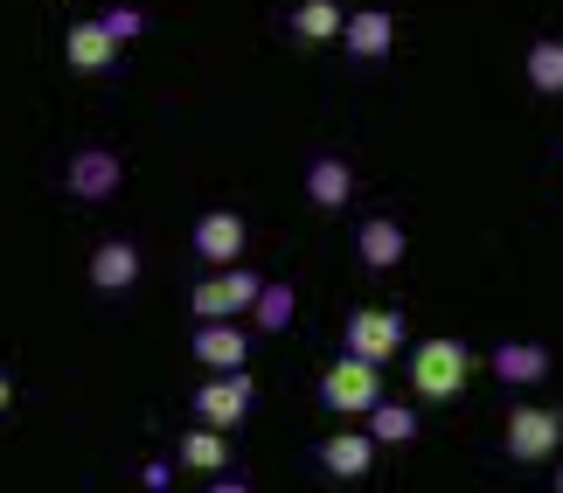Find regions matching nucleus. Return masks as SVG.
<instances>
[{"mask_svg":"<svg viewBox=\"0 0 563 493\" xmlns=\"http://www.w3.org/2000/svg\"><path fill=\"white\" fill-rule=\"evenodd\" d=\"M550 486H556V493H563V466H556V480H550Z\"/></svg>","mask_w":563,"mask_h":493,"instance_id":"nucleus-26","label":"nucleus"},{"mask_svg":"<svg viewBox=\"0 0 563 493\" xmlns=\"http://www.w3.org/2000/svg\"><path fill=\"white\" fill-rule=\"evenodd\" d=\"M341 340H349L341 355H362V361H376V369H383V361L404 355L410 334H404V313H397V306H355L349 327H341Z\"/></svg>","mask_w":563,"mask_h":493,"instance_id":"nucleus-5","label":"nucleus"},{"mask_svg":"<svg viewBox=\"0 0 563 493\" xmlns=\"http://www.w3.org/2000/svg\"><path fill=\"white\" fill-rule=\"evenodd\" d=\"M487 369H494V382H508V390H536L556 361H550L543 340H501V348L487 355Z\"/></svg>","mask_w":563,"mask_h":493,"instance_id":"nucleus-11","label":"nucleus"},{"mask_svg":"<svg viewBox=\"0 0 563 493\" xmlns=\"http://www.w3.org/2000/svg\"><path fill=\"white\" fill-rule=\"evenodd\" d=\"M140 285V244L133 237H104L98 250H91V292H133Z\"/></svg>","mask_w":563,"mask_h":493,"instance_id":"nucleus-13","label":"nucleus"},{"mask_svg":"<svg viewBox=\"0 0 563 493\" xmlns=\"http://www.w3.org/2000/svg\"><path fill=\"white\" fill-rule=\"evenodd\" d=\"M175 459L188 466V473H230V445H223V432H209V424H195V432H181V445H175Z\"/></svg>","mask_w":563,"mask_h":493,"instance_id":"nucleus-18","label":"nucleus"},{"mask_svg":"<svg viewBox=\"0 0 563 493\" xmlns=\"http://www.w3.org/2000/svg\"><path fill=\"white\" fill-rule=\"evenodd\" d=\"M63 188H70L77 202H112L119 188H125V160L112 154V146H77L70 154V167H63Z\"/></svg>","mask_w":563,"mask_h":493,"instance_id":"nucleus-7","label":"nucleus"},{"mask_svg":"<svg viewBox=\"0 0 563 493\" xmlns=\"http://www.w3.org/2000/svg\"><path fill=\"white\" fill-rule=\"evenodd\" d=\"M501 445H508V459H522V466H543L563 452V411H543V403H515L508 424H501Z\"/></svg>","mask_w":563,"mask_h":493,"instance_id":"nucleus-4","label":"nucleus"},{"mask_svg":"<svg viewBox=\"0 0 563 493\" xmlns=\"http://www.w3.org/2000/svg\"><path fill=\"white\" fill-rule=\"evenodd\" d=\"M320 403H328L334 417H369L376 403H383V369L376 361H362V355H341L320 369Z\"/></svg>","mask_w":563,"mask_h":493,"instance_id":"nucleus-2","label":"nucleus"},{"mask_svg":"<svg viewBox=\"0 0 563 493\" xmlns=\"http://www.w3.org/2000/svg\"><path fill=\"white\" fill-rule=\"evenodd\" d=\"M257 292H265V278H257L251 265H230V271H209L202 285L188 292V313L195 320H251Z\"/></svg>","mask_w":563,"mask_h":493,"instance_id":"nucleus-3","label":"nucleus"},{"mask_svg":"<svg viewBox=\"0 0 563 493\" xmlns=\"http://www.w3.org/2000/svg\"><path fill=\"white\" fill-rule=\"evenodd\" d=\"M473 382V348L452 334H431L410 348V390H418L424 403H452Z\"/></svg>","mask_w":563,"mask_h":493,"instance_id":"nucleus-1","label":"nucleus"},{"mask_svg":"<svg viewBox=\"0 0 563 493\" xmlns=\"http://www.w3.org/2000/svg\"><path fill=\"white\" fill-rule=\"evenodd\" d=\"M292 306H299V292L286 285V278H265V292H257V306H251V327L257 334H286L292 327Z\"/></svg>","mask_w":563,"mask_h":493,"instance_id":"nucleus-20","label":"nucleus"},{"mask_svg":"<svg viewBox=\"0 0 563 493\" xmlns=\"http://www.w3.org/2000/svg\"><path fill=\"white\" fill-rule=\"evenodd\" d=\"M209 493H251V480H244V473H216Z\"/></svg>","mask_w":563,"mask_h":493,"instance_id":"nucleus-24","label":"nucleus"},{"mask_svg":"<svg viewBox=\"0 0 563 493\" xmlns=\"http://www.w3.org/2000/svg\"><path fill=\"white\" fill-rule=\"evenodd\" d=\"M320 473L328 480H369L376 473V438L355 432V424L349 432H328L320 438Z\"/></svg>","mask_w":563,"mask_h":493,"instance_id":"nucleus-10","label":"nucleus"},{"mask_svg":"<svg viewBox=\"0 0 563 493\" xmlns=\"http://www.w3.org/2000/svg\"><path fill=\"white\" fill-rule=\"evenodd\" d=\"M341 49H349L355 63H383L389 49H397V14L389 8H355L349 29H341Z\"/></svg>","mask_w":563,"mask_h":493,"instance_id":"nucleus-12","label":"nucleus"},{"mask_svg":"<svg viewBox=\"0 0 563 493\" xmlns=\"http://www.w3.org/2000/svg\"><path fill=\"white\" fill-rule=\"evenodd\" d=\"M522 77L536 98H563V35H536L522 56Z\"/></svg>","mask_w":563,"mask_h":493,"instance_id":"nucleus-17","label":"nucleus"},{"mask_svg":"<svg viewBox=\"0 0 563 493\" xmlns=\"http://www.w3.org/2000/svg\"><path fill=\"white\" fill-rule=\"evenodd\" d=\"M104 29H112V42H140L146 35V14L140 8H112V14H98Z\"/></svg>","mask_w":563,"mask_h":493,"instance_id":"nucleus-22","label":"nucleus"},{"mask_svg":"<svg viewBox=\"0 0 563 493\" xmlns=\"http://www.w3.org/2000/svg\"><path fill=\"white\" fill-rule=\"evenodd\" d=\"M404 250H410V237H404L397 216H362V223H355V257H362L369 271H397Z\"/></svg>","mask_w":563,"mask_h":493,"instance_id":"nucleus-14","label":"nucleus"},{"mask_svg":"<svg viewBox=\"0 0 563 493\" xmlns=\"http://www.w3.org/2000/svg\"><path fill=\"white\" fill-rule=\"evenodd\" d=\"M251 403H257L251 369H236V376H209L202 390H195V417H202L209 432H236V424L251 417Z\"/></svg>","mask_w":563,"mask_h":493,"instance_id":"nucleus-8","label":"nucleus"},{"mask_svg":"<svg viewBox=\"0 0 563 493\" xmlns=\"http://www.w3.org/2000/svg\"><path fill=\"white\" fill-rule=\"evenodd\" d=\"M188 355L202 361L209 376H236L251 361V334L236 327V320H202V327H195V340H188Z\"/></svg>","mask_w":563,"mask_h":493,"instance_id":"nucleus-9","label":"nucleus"},{"mask_svg":"<svg viewBox=\"0 0 563 493\" xmlns=\"http://www.w3.org/2000/svg\"><path fill=\"white\" fill-rule=\"evenodd\" d=\"M307 202L328 209V216H334V209H349L355 202V167L341 160V154H313L307 160Z\"/></svg>","mask_w":563,"mask_h":493,"instance_id":"nucleus-15","label":"nucleus"},{"mask_svg":"<svg viewBox=\"0 0 563 493\" xmlns=\"http://www.w3.org/2000/svg\"><path fill=\"white\" fill-rule=\"evenodd\" d=\"M341 29H349V8H341V0H299L292 8L299 42H341Z\"/></svg>","mask_w":563,"mask_h":493,"instance_id":"nucleus-19","label":"nucleus"},{"mask_svg":"<svg viewBox=\"0 0 563 493\" xmlns=\"http://www.w3.org/2000/svg\"><path fill=\"white\" fill-rule=\"evenodd\" d=\"M188 250L202 257V265L230 271V265H244V250H251V223L236 216V209H209V216H195V229H188Z\"/></svg>","mask_w":563,"mask_h":493,"instance_id":"nucleus-6","label":"nucleus"},{"mask_svg":"<svg viewBox=\"0 0 563 493\" xmlns=\"http://www.w3.org/2000/svg\"><path fill=\"white\" fill-rule=\"evenodd\" d=\"M140 486L146 493H167V486H175V466H167V459H146L140 466Z\"/></svg>","mask_w":563,"mask_h":493,"instance_id":"nucleus-23","label":"nucleus"},{"mask_svg":"<svg viewBox=\"0 0 563 493\" xmlns=\"http://www.w3.org/2000/svg\"><path fill=\"white\" fill-rule=\"evenodd\" d=\"M8 411H14V376L0 369V417H8Z\"/></svg>","mask_w":563,"mask_h":493,"instance_id":"nucleus-25","label":"nucleus"},{"mask_svg":"<svg viewBox=\"0 0 563 493\" xmlns=\"http://www.w3.org/2000/svg\"><path fill=\"white\" fill-rule=\"evenodd\" d=\"M63 56H70V70L104 77V70L119 63V42H112V29H104V21H77V29L63 35Z\"/></svg>","mask_w":563,"mask_h":493,"instance_id":"nucleus-16","label":"nucleus"},{"mask_svg":"<svg viewBox=\"0 0 563 493\" xmlns=\"http://www.w3.org/2000/svg\"><path fill=\"white\" fill-rule=\"evenodd\" d=\"M362 432H369L376 445H410V438H418V411H410V403H376Z\"/></svg>","mask_w":563,"mask_h":493,"instance_id":"nucleus-21","label":"nucleus"}]
</instances>
